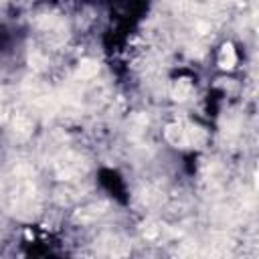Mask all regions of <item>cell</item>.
<instances>
[{
  "label": "cell",
  "mask_w": 259,
  "mask_h": 259,
  "mask_svg": "<svg viewBox=\"0 0 259 259\" xmlns=\"http://www.w3.org/2000/svg\"><path fill=\"white\" fill-rule=\"evenodd\" d=\"M166 140L172 146H186V130L182 123H170L166 127Z\"/></svg>",
  "instance_id": "7a4b0ae2"
},
{
  "label": "cell",
  "mask_w": 259,
  "mask_h": 259,
  "mask_svg": "<svg viewBox=\"0 0 259 259\" xmlns=\"http://www.w3.org/2000/svg\"><path fill=\"white\" fill-rule=\"evenodd\" d=\"M204 140H206V134H204L198 125H188V127H186V144H188V146L200 148V146L204 144Z\"/></svg>",
  "instance_id": "5b68a950"
},
{
  "label": "cell",
  "mask_w": 259,
  "mask_h": 259,
  "mask_svg": "<svg viewBox=\"0 0 259 259\" xmlns=\"http://www.w3.org/2000/svg\"><path fill=\"white\" fill-rule=\"evenodd\" d=\"M83 172L81 168V158L77 156H65L57 162V176L63 178V180H71V178H77L79 174Z\"/></svg>",
  "instance_id": "6da1fadb"
},
{
  "label": "cell",
  "mask_w": 259,
  "mask_h": 259,
  "mask_svg": "<svg viewBox=\"0 0 259 259\" xmlns=\"http://www.w3.org/2000/svg\"><path fill=\"white\" fill-rule=\"evenodd\" d=\"M192 95V83L188 79H176L172 85V97L176 101H186Z\"/></svg>",
  "instance_id": "3957f363"
},
{
  "label": "cell",
  "mask_w": 259,
  "mask_h": 259,
  "mask_svg": "<svg viewBox=\"0 0 259 259\" xmlns=\"http://www.w3.org/2000/svg\"><path fill=\"white\" fill-rule=\"evenodd\" d=\"M235 63H237V53H235L233 45H229V42L223 45V49H221V53H219V65H221L223 69H233Z\"/></svg>",
  "instance_id": "277c9868"
},
{
  "label": "cell",
  "mask_w": 259,
  "mask_h": 259,
  "mask_svg": "<svg viewBox=\"0 0 259 259\" xmlns=\"http://www.w3.org/2000/svg\"><path fill=\"white\" fill-rule=\"evenodd\" d=\"M14 130H16V134L20 138H26L30 134V130H32V119L26 117V115H16L14 117Z\"/></svg>",
  "instance_id": "52a82bcc"
},
{
  "label": "cell",
  "mask_w": 259,
  "mask_h": 259,
  "mask_svg": "<svg viewBox=\"0 0 259 259\" xmlns=\"http://www.w3.org/2000/svg\"><path fill=\"white\" fill-rule=\"evenodd\" d=\"M144 235H146V239H160L162 237V225L154 223V221L144 225Z\"/></svg>",
  "instance_id": "ba28073f"
},
{
  "label": "cell",
  "mask_w": 259,
  "mask_h": 259,
  "mask_svg": "<svg viewBox=\"0 0 259 259\" xmlns=\"http://www.w3.org/2000/svg\"><path fill=\"white\" fill-rule=\"evenodd\" d=\"M97 69H99V65L95 61H91V59L81 61L79 63V69H77V77L79 79H91V77L97 75Z\"/></svg>",
  "instance_id": "8992f818"
}]
</instances>
